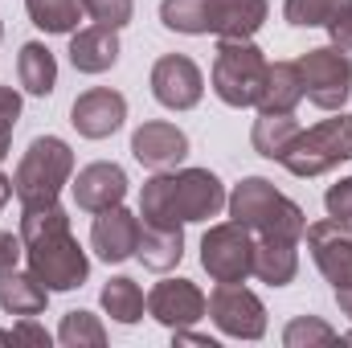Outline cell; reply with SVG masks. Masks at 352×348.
<instances>
[{"instance_id": "6da1fadb", "label": "cell", "mask_w": 352, "mask_h": 348, "mask_svg": "<svg viewBox=\"0 0 352 348\" xmlns=\"http://www.w3.org/2000/svg\"><path fill=\"white\" fill-rule=\"evenodd\" d=\"M21 242L29 270L50 291H78L90 279V259L70 230V213L54 201L41 209H21Z\"/></svg>"}, {"instance_id": "7a4b0ae2", "label": "cell", "mask_w": 352, "mask_h": 348, "mask_svg": "<svg viewBox=\"0 0 352 348\" xmlns=\"http://www.w3.org/2000/svg\"><path fill=\"white\" fill-rule=\"evenodd\" d=\"M226 209V184L209 168H164L140 188V221L188 226L209 221Z\"/></svg>"}, {"instance_id": "3957f363", "label": "cell", "mask_w": 352, "mask_h": 348, "mask_svg": "<svg viewBox=\"0 0 352 348\" xmlns=\"http://www.w3.org/2000/svg\"><path fill=\"white\" fill-rule=\"evenodd\" d=\"M266 17V0H160V25L184 37H254Z\"/></svg>"}, {"instance_id": "277c9868", "label": "cell", "mask_w": 352, "mask_h": 348, "mask_svg": "<svg viewBox=\"0 0 352 348\" xmlns=\"http://www.w3.org/2000/svg\"><path fill=\"white\" fill-rule=\"evenodd\" d=\"M226 209H230V221L246 226L254 238H303L307 230V217L303 209L278 193L266 176H246L234 184V193L226 197Z\"/></svg>"}, {"instance_id": "5b68a950", "label": "cell", "mask_w": 352, "mask_h": 348, "mask_svg": "<svg viewBox=\"0 0 352 348\" xmlns=\"http://www.w3.org/2000/svg\"><path fill=\"white\" fill-rule=\"evenodd\" d=\"M70 180H74L70 144L58 135H37L12 173V197L21 201V209H41V205H54Z\"/></svg>"}, {"instance_id": "8992f818", "label": "cell", "mask_w": 352, "mask_h": 348, "mask_svg": "<svg viewBox=\"0 0 352 348\" xmlns=\"http://www.w3.org/2000/svg\"><path fill=\"white\" fill-rule=\"evenodd\" d=\"M266 54L250 41V37H221L217 54H213V94L226 102V107H258V94L266 83Z\"/></svg>"}, {"instance_id": "52a82bcc", "label": "cell", "mask_w": 352, "mask_h": 348, "mask_svg": "<svg viewBox=\"0 0 352 348\" xmlns=\"http://www.w3.org/2000/svg\"><path fill=\"white\" fill-rule=\"evenodd\" d=\"M344 160H352V115L349 111H340V115L299 131L278 164L291 176H299V180H311V176L332 173Z\"/></svg>"}, {"instance_id": "ba28073f", "label": "cell", "mask_w": 352, "mask_h": 348, "mask_svg": "<svg viewBox=\"0 0 352 348\" xmlns=\"http://www.w3.org/2000/svg\"><path fill=\"white\" fill-rule=\"evenodd\" d=\"M299 74H303V98H311L320 111H344L352 98V58L336 45H320L307 50L299 58Z\"/></svg>"}, {"instance_id": "9c48e42d", "label": "cell", "mask_w": 352, "mask_h": 348, "mask_svg": "<svg viewBox=\"0 0 352 348\" xmlns=\"http://www.w3.org/2000/svg\"><path fill=\"white\" fill-rule=\"evenodd\" d=\"M201 266L213 283H246L254 274V234L238 221L209 226L201 238Z\"/></svg>"}, {"instance_id": "30bf717a", "label": "cell", "mask_w": 352, "mask_h": 348, "mask_svg": "<svg viewBox=\"0 0 352 348\" xmlns=\"http://www.w3.org/2000/svg\"><path fill=\"white\" fill-rule=\"evenodd\" d=\"M209 320L230 340H263L266 336V307L263 299L242 283H217L209 295Z\"/></svg>"}, {"instance_id": "8fae6325", "label": "cell", "mask_w": 352, "mask_h": 348, "mask_svg": "<svg viewBox=\"0 0 352 348\" xmlns=\"http://www.w3.org/2000/svg\"><path fill=\"white\" fill-rule=\"evenodd\" d=\"M148 83H152L156 102L168 107V111H192L201 102V94H205V74H201V66L188 54H164V58H156Z\"/></svg>"}, {"instance_id": "7c38bea8", "label": "cell", "mask_w": 352, "mask_h": 348, "mask_svg": "<svg viewBox=\"0 0 352 348\" xmlns=\"http://www.w3.org/2000/svg\"><path fill=\"white\" fill-rule=\"evenodd\" d=\"M148 316L156 324H164L168 332L176 328H192L197 320L209 316V299L192 279H164L148 291Z\"/></svg>"}, {"instance_id": "4fadbf2b", "label": "cell", "mask_w": 352, "mask_h": 348, "mask_svg": "<svg viewBox=\"0 0 352 348\" xmlns=\"http://www.w3.org/2000/svg\"><path fill=\"white\" fill-rule=\"evenodd\" d=\"M303 238H307V250L320 266V274L332 283V291L352 287V230L328 217V221H311Z\"/></svg>"}, {"instance_id": "5bb4252c", "label": "cell", "mask_w": 352, "mask_h": 348, "mask_svg": "<svg viewBox=\"0 0 352 348\" xmlns=\"http://www.w3.org/2000/svg\"><path fill=\"white\" fill-rule=\"evenodd\" d=\"M70 123L82 140H107L127 123V98L111 87H90L74 98Z\"/></svg>"}, {"instance_id": "9a60e30c", "label": "cell", "mask_w": 352, "mask_h": 348, "mask_svg": "<svg viewBox=\"0 0 352 348\" xmlns=\"http://www.w3.org/2000/svg\"><path fill=\"white\" fill-rule=\"evenodd\" d=\"M90 250L102 262H111V266L135 259V250H140V213H131V209H123V205H111V209L94 213Z\"/></svg>"}, {"instance_id": "2e32d148", "label": "cell", "mask_w": 352, "mask_h": 348, "mask_svg": "<svg viewBox=\"0 0 352 348\" xmlns=\"http://www.w3.org/2000/svg\"><path fill=\"white\" fill-rule=\"evenodd\" d=\"M131 156L152 168V173H164V168H176L184 156H188V135L176 127V123H164V119H152L144 127L131 131Z\"/></svg>"}, {"instance_id": "e0dca14e", "label": "cell", "mask_w": 352, "mask_h": 348, "mask_svg": "<svg viewBox=\"0 0 352 348\" xmlns=\"http://www.w3.org/2000/svg\"><path fill=\"white\" fill-rule=\"evenodd\" d=\"M74 188V205L87 213H102L111 205H123L127 197V173L111 160H94L87 168H78V176L70 180Z\"/></svg>"}, {"instance_id": "ac0fdd59", "label": "cell", "mask_w": 352, "mask_h": 348, "mask_svg": "<svg viewBox=\"0 0 352 348\" xmlns=\"http://www.w3.org/2000/svg\"><path fill=\"white\" fill-rule=\"evenodd\" d=\"M119 62V29L87 25L70 33V66L78 74H107Z\"/></svg>"}, {"instance_id": "d6986e66", "label": "cell", "mask_w": 352, "mask_h": 348, "mask_svg": "<svg viewBox=\"0 0 352 348\" xmlns=\"http://www.w3.org/2000/svg\"><path fill=\"white\" fill-rule=\"evenodd\" d=\"M299 274V242L295 238H254V279L266 287H287Z\"/></svg>"}, {"instance_id": "ffe728a7", "label": "cell", "mask_w": 352, "mask_h": 348, "mask_svg": "<svg viewBox=\"0 0 352 348\" xmlns=\"http://www.w3.org/2000/svg\"><path fill=\"white\" fill-rule=\"evenodd\" d=\"M303 102V74L299 62H274L266 70L263 94H258V111L263 115H295V107Z\"/></svg>"}, {"instance_id": "44dd1931", "label": "cell", "mask_w": 352, "mask_h": 348, "mask_svg": "<svg viewBox=\"0 0 352 348\" xmlns=\"http://www.w3.org/2000/svg\"><path fill=\"white\" fill-rule=\"evenodd\" d=\"M135 259L148 270H173L184 259V226H148L140 221V250Z\"/></svg>"}, {"instance_id": "7402d4cb", "label": "cell", "mask_w": 352, "mask_h": 348, "mask_svg": "<svg viewBox=\"0 0 352 348\" xmlns=\"http://www.w3.org/2000/svg\"><path fill=\"white\" fill-rule=\"evenodd\" d=\"M50 287L33 274V270H12V274H4L0 279V312H8V316H41L45 312V303H50Z\"/></svg>"}, {"instance_id": "603a6c76", "label": "cell", "mask_w": 352, "mask_h": 348, "mask_svg": "<svg viewBox=\"0 0 352 348\" xmlns=\"http://www.w3.org/2000/svg\"><path fill=\"white\" fill-rule=\"evenodd\" d=\"M16 78L33 98H50L58 87V58L41 41H25L16 54Z\"/></svg>"}, {"instance_id": "cb8c5ba5", "label": "cell", "mask_w": 352, "mask_h": 348, "mask_svg": "<svg viewBox=\"0 0 352 348\" xmlns=\"http://www.w3.org/2000/svg\"><path fill=\"white\" fill-rule=\"evenodd\" d=\"M98 299H102V312H107L115 324H140L144 312H148L144 287H140L131 274H115V279H107V287H102Z\"/></svg>"}, {"instance_id": "d4e9b609", "label": "cell", "mask_w": 352, "mask_h": 348, "mask_svg": "<svg viewBox=\"0 0 352 348\" xmlns=\"http://www.w3.org/2000/svg\"><path fill=\"white\" fill-rule=\"evenodd\" d=\"M299 131H303V127H299L295 115H263V111H258L254 131H250V144H254V152L266 156V160H283V152L291 148V140H295Z\"/></svg>"}, {"instance_id": "484cf974", "label": "cell", "mask_w": 352, "mask_h": 348, "mask_svg": "<svg viewBox=\"0 0 352 348\" xmlns=\"http://www.w3.org/2000/svg\"><path fill=\"white\" fill-rule=\"evenodd\" d=\"M25 12L41 33H74L82 17V0H25Z\"/></svg>"}, {"instance_id": "4316f807", "label": "cell", "mask_w": 352, "mask_h": 348, "mask_svg": "<svg viewBox=\"0 0 352 348\" xmlns=\"http://www.w3.org/2000/svg\"><path fill=\"white\" fill-rule=\"evenodd\" d=\"M58 340L66 348H102L107 345V328L94 312H66L62 316V328H58Z\"/></svg>"}, {"instance_id": "83f0119b", "label": "cell", "mask_w": 352, "mask_h": 348, "mask_svg": "<svg viewBox=\"0 0 352 348\" xmlns=\"http://www.w3.org/2000/svg\"><path fill=\"white\" fill-rule=\"evenodd\" d=\"M344 4H352V0H283V21L295 25V29H320Z\"/></svg>"}, {"instance_id": "f1b7e54d", "label": "cell", "mask_w": 352, "mask_h": 348, "mask_svg": "<svg viewBox=\"0 0 352 348\" xmlns=\"http://www.w3.org/2000/svg\"><path fill=\"white\" fill-rule=\"evenodd\" d=\"M340 332L332 324H324L320 316H295L283 328V345L287 348H316V345H336Z\"/></svg>"}, {"instance_id": "f546056e", "label": "cell", "mask_w": 352, "mask_h": 348, "mask_svg": "<svg viewBox=\"0 0 352 348\" xmlns=\"http://www.w3.org/2000/svg\"><path fill=\"white\" fill-rule=\"evenodd\" d=\"M82 12H87L94 25L123 29V25H131V17H135V0H82Z\"/></svg>"}, {"instance_id": "4dcf8cb0", "label": "cell", "mask_w": 352, "mask_h": 348, "mask_svg": "<svg viewBox=\"0 0 352 348\" xmlns=\"http://www.w3.org/2000/svg\"><path fill=\"white\" fill-rule=\"evenodd\" d=\"M324 209H328L332 221H340L344 230H352V176L336 180V184L324 193Z\"/></svg>"}, {"instance_id": "1f68e13d", "label": "cell", "mask_w": 352, "mask_h": 348, "mask_svg": "<svg viewBox=\"0 0 352 348\" xmlns=\"http://www.w3.org/2000/svg\"><path fill=\"white\" fill-rule=\"evenodd\" d=\"M324 29H328V37H332V45H336V50L352 54V4H344V8L324 25Z\"/></svg>"}, {"instance_id": "d6a6232c", "label": "cell", "mask_w": 352, "mask_h": 348, "mask_svg": "<svg viewBox=\"0 0 352 348\" xmlns=\"http://www.w3.org/2000/svg\"><path fill=\"white\" fill-rule=\"evenodd\" d=\"M21 254H25V242H21V234H12V230H0V279L16 270Z\"/></svg>"}, {"instance_id": "836d02e7", "label": "cell", "mask_w": 352, "mask_h": 348, "mask_svg": "<svg viewBox=\"0 0 352 348\" xmlns=\"http://www.w3.org/2000/svg\"><path fill=\"white\" fill-rule=\"evenodd\" d=\"M0 340H4V345H12V340H29V345H50V332H45L41 324H33V316H21V324H16V328L0 332Z\"/></svg>"}, {"instance_id": "e575fe53", "label": "cell", "mask_w": 352, "mask_h": 348, "mask_svg": "<svg viewBox=\"0 0 352 348\" xmlns=\"http://www.w3.org/2000/svg\"><path fill=\"white\" fill-rule=\"evenodd\" d=\"M16 119H21V94H16L12 87H0V131L12 135Z\"/></svg>"}, {"instance_id": "d590c367", "label": "cell", "mask_w": 352, "mask_h": 348, "mask_svg": "<svg viewBox=\"0 0 352 348\" xmlns=\"http://www.w3.org/2000/svg\"><path fill=\"white\" fill-rule=\"evenodd\" d=\"M173 340H176V345H205V348H217V340H213V336H205V332H192V328H176Z\"/></svg>"}, {"instance_id": "8d00e7d4", "label": "cell", "mask_w": 352, "mask_h": 348, "mask_svg": "<svg viewBox=\"0 0 352 348\" xmlns=\"http://www.w3.org/2000/svg\"><path fill=\"white\" fill-rule=\"evenodd\" d=\"M336 303H340V312L352 320V287H340V291H336Z\"/></svg>"}, {"instance_id": "74e56055", "label": "cell", "mask_w": 352, "mask_h": 348, "mask_svg": "<svg viewBox=\"0 0 352 348\" xmlns=\"http://www.w3.org/2000/svg\"><path fill=\"white\" fill-rule=\"evenodd\" d=\"M8 197H12V176H4V173H0V209L8 205Z\"/></svg>"}, {"instance_id": "f35d334b", "label": "cell", "mask_w": 352, "mask_h": 348, "mask_svg": "<svg viewBox=\"0 0 352 348\" xmlns=\"http://www.w3.org/2000/svg\"><path fill=\"white\" fill-rule=\"evenodd\" d=\"M8 144H12V135H8V131H0V164H4V156H8Z\"/></svg>"}, {"instance_id": "ab89813d", "label": "cell", "mask_w": 352, "mask_h": 348, "mask_svg": "<svg viewBox=\"0 0 352 348\" xmlns=\"http://www.w3.org/2000/svg\"><path fill=\"white\" fill-rule=\"evenodd\" d=\"M340 340H349V345H352V332H349V336H340Z\"/></svg>"}, {"instance_id": "60d3db41", "label": "cell", "mask_w": 352, "mask_h": 348, "mask_svg": "<svg viewBox=\"0 0 352 348\" xmlns=\"http://www.w3.org/2000/svg\"><path fill=\"white\" fill-rule=\"evenodd\" d=\"M0 37H4V21H0Z\"/></svg>"}]
</instances>
